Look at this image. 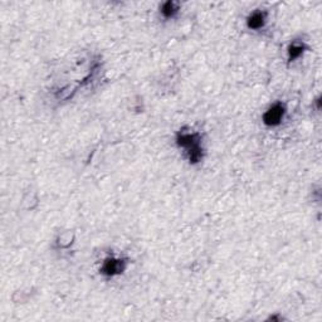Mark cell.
Instances as JSON below:
<instances>
[{"mask_svg": "<svg viewBox=\"0 0 322 322\" xmlns=\"http://www.w3.org/2000/svg\"><path fill=\"white\" fill-rule=\"evenodd\" d=\"M200 141V135L195 132H180L176 138V142H178L179 146L187 151L189 160L192 164H198L203 159V150H201Z\"/></svg>", "mask_w": 322, "mask_h": 322, "instance_id": "obj_1", "label": "cell"}, {"mask_svg": "<svg viewBox=\"0 0 322 322\" xmlns=\"http://www.w3.org/2000/svg\"><path fill=\"white\" fill-rule=\"evenodd\" d=\"M284 114H286V109L282 103H276L272 107L268 109V111H265V114L263 115V122L267 126H277L280 125L282 119H283Z\"/></svg>", "mask_w": 322, "mask_h": 322, "instance_id": "obj_2", "label": "cell"}, {"mask_svg": "<svg viewBox=\"0 0 322 322\" xmlns=\"http://www.w3.org/2000/svg\"><path fill=\"white\" fill-rule=\"evenodd\" d=\"M126 268V263L123 259L120 258H107L104 259L103 264H102L101 272L103 273L104 276H109V277H114V276L120 275L125 271Z\"/></svg>", "mask_w": 322, "mask_h": 322, "instance_id": "obj_3", "label": "cell"}, {"mask_svg": "<svg viewBox=\"0 0 322 322\" xmlns=\"http://www.w3.org/2000/svg\"><path fill=\"white\" fill-rule=\"evenodd\" d=\"M265 19H267V14L264 12H254L247 19V25L249 29H261L264 26Z\"/></svg>", "mask_w": 322, "mask_h": 322, "instance_id": "obj_4", "label": "cell"}, {"mask_svg": "<svg viewBox=\"0 0 322 322\" xmlns=\"http://www.w3.org/2000/svg\"><path fill=\"white\" fill-rule=\"evenodd\" d=\"M306 47L303 43H297L293 42L288 48V61L289 62H293L297 58H300L305 52Z\"/></svg>", "mask_w": 322, "mask_h": 322, "instance_id": "obj_5", "label": "cell"}, {"mask_svg": "<svg viewBox=\"0 0 322 322\" xmlns=\"http://www.w3.org/2000/svg\"><path fill=\"white\" fill-rule=\"evenodd\" d=\"M178 12H179L178 3L166 2V3H164L163 7H161V14H163L165 18H168V19L175 17V14Z\"/></svg>", "mask_w": 322, "mask_h": 322, "instance_id": "obj_6", "label": "cell"}]
</instances>
